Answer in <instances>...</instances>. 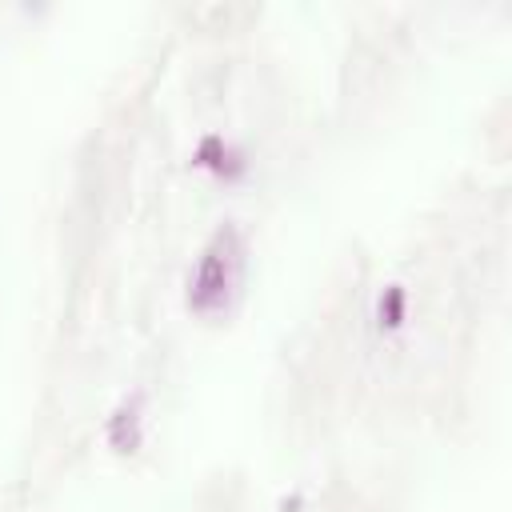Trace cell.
<instances>
[{
  "instance_id": "obj_1",
  "label": "cell",
  "mask_w": 512,
  "mask_h": 512,
  "mask_svg": "<svg viewBox=\"0 0 512 512\" xmlns=\"http://www.w3.org/2000/svg\"><path fill=\"white\" fill-rule=\"evenodd\" d=\"M232 276H236V232L224 228L212 236V244L204 248L200 264H196V276H192V308L196 312H212L224 304L228 288H232Z\"/></svg>"
},
{
  "instance_id": "obj_2",
  "label": "cell",
  "mask_w": 512,
  "mask_h": 512,
  "mask_svg": "<svg viewBox=\"0 0 512 512\" xmlns=\"http://www.w3.org/2000/svg\"><path fill=\"white\" fill-rule=\"evenodd\" d=\"M388 324H400V292H388Z\"/></svg>"
}]
</instances>
